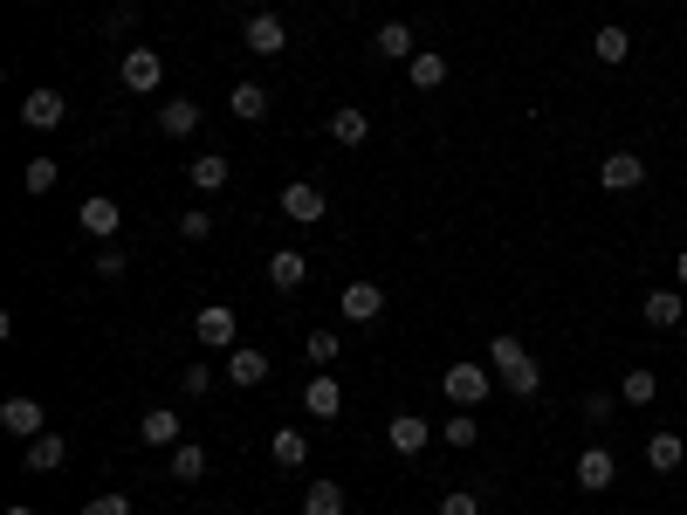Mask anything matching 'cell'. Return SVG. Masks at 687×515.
<instances>
[{"label":"cell","instance_id":"cell-1","mask_svg":"<svg viewBox=\"0 0 687 515\" xmlns=\"http://www.w3.org/2000/svg\"><path fill=\"white\" fill-rule=\"evenodd\" d=\"M489 372L516 392V399H537V392H543V372H537V358H530V350H522V337H495L489 344Z\"/></svg>","mask_w":687,"mask_h":515},{"label":"cell","instance_id":"cell-2","mask_svg":"<svg viewBox=\"0 0 687 515\" xmlns=\"http://www.w3.org/2000/svg\"><path fill=\"white\" fill-rule=\"evenodd\" d=\"M440 392H448V406H454V413H481V406H489V392H495V378L481 372L474 358H461V365L440 372Z\"/></svg>","mask_w":687,"mask_h":515},{"label":"cell","instance_id":"cell-3","mask_svg":"<svg viewBox=\"0 0 687 515\" xmlns=\"http://www.w3.org/2000/svg\"><path fill=\"white\" fill-rule=\"evenodd\" d=\"M117 76H125L131 97H158V83H166V56H158L151 42H131L125 62H117Z\"/></svg>","mask_w":687,"mask_h":515},{"label":"cell","instance_id":"cell-4","mask_svg":"<svg viewBox=\"0 0 687 515\" xmlns=\"http://www.w3.org/2000/svg\"><path fill=\"white\" fill-rule=\"evenodd\" d=\"M76 227H84L90 241H117V227H125V207H117L110 192H90V200L76 207Z\"/></svg>","mask_w":687,"mask_h":515},{"label":"cell","instance_id":"cell-5","mask_svg":"<svg viewBox=\"0 0 687 515\" xmlns=\"http://www.w3.org/2000/svg\"><path fill=\"white\" fill-rule=\"evenodd\" d=\"M193 330H199V344H207V350H234V344H241V316H234L227 303H207V309L193 316Z\"/></svg>","mask_w":687,"mask_h":515},{"label":"cell","instance_id":"cell-6","mask_svg":"<svg viewBox=\"0 0 687 515\" xmlns=\"http://www.w3.org/2000/svg\"><path fill=\"white\" fill-rule=\"evenodd\" d=\"M571 474H578V488H585V495H605V488H612V482H619V454L591 440V447L578 454V467H571Z\"/></svg>","mask_w":687,"mask_h":515},{"label":"cell","instance_id":"cell-7","mask_svg":"<svg viewBox=\"0 0 687 515\" xmlns=\"http://www.w3.org/2000/svg\"><path fill=\"white\" fill-rule=\"evenodd\" d=\"M0 426L28 447V440H42V433H49V413H42V399H21V392H14V399L0 406Z\"/></svg>","mask_w":687,"mask_h":515},{"label":"cell","instance_id":"cell-8","mask_svg":"<svg viewBox=\"0 0 687 515\" xmlns=\"http://www.w3.org/2000/svg\"><path fill=\"white\" fill-rule=\"evenodd\" d=\"M62 117H69V97H62V90H28V97H21V125H28V131H56Z\"/></svg>","mask_w":687,"mask_h":515},{"label":"cell","instance_id":"cell-9","mask_svg":"<svg viewBox=\"0 0 687 515\" xmlns=\"http://www.w3.org/2000/svg\"><path fill=\"white\" fill-rule=\"evenodd\" d=\"M598 186H605V192H632V186H646V158H639V151H605Z\"/></svg>","mask_w":687,"mask_h":515},{"label":"cell","instance_id":"cell-10","mask_svg":"<svg viewBox=\"0 0 687 515\" xmlns=\"http://www.w3.org/2000/svg\"><path fill=\"white\" fill-rule=\"evenodd\" d=\"M282 214H289L296 227H316L323 214H331V200H323L310 179H289V186H282Z\"/></svg>","mask_w":687,"mask_h":515},{"label":"cell","instance_id":"cell-11","mask_svg":"<svg viewBox=\"0 0 687 515\" xmlns=\"http://www.w3.org/2000/svg\"><path fill=\"white\" fill-rule=\"evenodd\" d=\"M241 42H248L255 56H282V49H289V28H282V14H248V28H241Z\"/></svg>","mask_w":687,"mask_h":515},{"label":"cell","instance_id":"cell-12","mask_svg":"<svg viewBox=\"0 0 687 515\" xmlns=\"http://www.w3.org/2000/svg\"><path fill=\"white\" fill-rule=\"evenodd\" d=\"M337 309L351 316V324H379V316H385V289H379V283H344Z\"/></svg>","mask_w":687,"mask_h":515},{"label":"cell","instance_id":"cell-13","mask_svg":"<svg viewBox=\"0 0 687 515\" xmlns=\"http://www.w3.org/2000/svg\"><path fill=\"white\" fill-rule=\"evenodd\" d=\"M268 283H275L282 296H296V289L310 283V255H303V248H275V255H268Z\"/></svg>","mask_w":687,"mask_h":515},{"label":"cell","instance_id":"cell-14","mask_svg":"<svg viewBox=\"0 0 687 515\" xmlns=\"http://www.w3.org/2000/svg\"><path fill=\"white\" fill-rule=\"evenodd\" d=\"M303 413H310V419H337V413H344V385H337L331 372H316V378L303 385Z\"/></svg>","mask_w":687,"mask_h":515},{"label":"cell","instance_id":"cell-15","mask_svg":"<svg viewBox=\"0 0 687 515\" xmlns=\"http://www.w3.org/2000/svg\"><path fill=\"white\" fill-rule=\"evenodd\" d=\"M372 49H379L385 62H413V56H420V34H413L406 21H379V34H372Z\"/></svg>","mask_w":687,"mask_h":515},{"label":"cell","instance_id":"cell-16","mask_svg":"<svg viewBox=\"0 0 687 515\" xmlns=\"http://www.w3.org/2000/svg\"><path fill=\"white\" fill-rule=\"evenodd\" d=\"M385 440H392V454H406V460L426 454V419L420 413H392L385 419Z\"/></svg>","mask_w":687,"mask_h":515},{"label":"cell","instance_id":"cell-17","mask_svg":"<svg viewBox=\"0 0 687 515\" xmlns=\"http://www.w3.org/2000/svg\"><path fill=\"white\" fill-rule=\"evenodd\" d=\"M62 460H69V440H62V433H42V440L21 447V467H28V474H56Z\"/></svg>","mask_w":687,"mask_h":515},{"label":"cell","instance_id":"cell-18","mask_svg":"<svg viewBox=\"0 0 687 515\" xmlns=\"http://www.w3.org/2000/svg\"><path fill=\"white\" fill-rule=\"evenodd\" d=\"M158 131H166V138H193L199 131V103L193 97H166V103H158Z\"/></svg>","mask_w":687,"mask_h":515},{"label":"cell","instance_id":"cell-19","mask_svg":"<svg viewBox=\"0 0 687 515\" xmlns=\"http://www.w3.org/2000/svg\"><path fill=\"white\" fill-rule=\"evenodd\" d=\"M680 460H687L680 433H646V467H654V474H680Z\"/></svg>","mask_w":687,"mask_h":515},{"label":"cell","instance_id":"cell-20","mask_svg":"<svg viewBox=\"0 0 687 515\" xmlns=\"http://www.w3.org/2000/svg\"><path fill=\"white\" fill-rule=\"evenodd\" d=\"M591 56H598L605 69H619V62L632 56V34H626L619 21H605V28H591Z\"/></svg>","mask_w":687,"mask_h":515},{"label":"cell","instance_id":"cell-21","mask_svg":"<svg viewBox=\"0 0 687 515\" xmlns=\"http://www.w3.org/2000/svg\"><path fill=\"white\" fill-rule=\"evenodd\" d=\"M186 179H193L199 192H220V186L234 179V166H227V151H199L193 166H186Z\"/></svg>","mask_w":687,"mask_h":515},{"label":"cell","instance_id":"cell-22","mask_svg":"<svg viewBox=\"0 0 687 515\" xmlns=\"http://www.w3.org/2000/svg\"><path fill=\"white\" fill-rule=\"evenodd\" d=\"M227 385H268V358L248 350V344H234L227 350Z\"/></svg>","mask_w":687,"mask_h":515},{"label":"cell","instance_id":"cell-23","mask_svg":"<svg viewBox=\"0 0 687 515\" xmlns=\"http://www.w3.org/2000/svg\"><path fill=\"white\" fill-rule=\"evenodd\" d=\"M680 316H687V296H680V289H646V324H654V330H674Z\"/></svg>","mask_w":687,"mask_h":515},{"label":"cell","instance_id":"cell-24","mask_svg":"<svg viewBox=\"0 0 687 515\" xmlns=\"http://www.w3.org/2000/svg\"><path fill=\"white\" fill-rule=\"evenodd\" d=\"M138 440H145V447H179V413H173V406H151L145 426H138Z\"/></svg>","mask_w":687,"mask_h":515},{"label":"cell","instance_id":"cell-25","mask_svg":"<svg viewBox=\"0 0 687 515\" xmlns=\"http://www.w3.org/2000/svg\"><path fill=\"white\" fill-rule=\"evenodd\" d=\"M227 110L241 117V125H262V117H268V90H262V83H234V90H227Z\"/></svg>","mask_w":687,"mask_h":515},{"label":"cell","instance_id":"cell-26","mask_svg":"<svg viewBox=\"0 0 687 515\" xmlns=\"http://www.w3.org/2000/svg\"><path fill=\"white\" fill-rule=\"evenodd\" d=\"M406 76H413V90H440V83H448V56H440V49H420V56L406 62Z\"/></svg>","mask_w":687,"mask_h":515},{"label":"cell","instance_id":"cell-27","mask_svg":"<svg viewBox=\"0 0 687 515\" xmlns=\"http://www.w3.org/2000/svg\"><path fill=\"white\" fill-rule=\"evenodd\" d=\"M331 138H337V145H365V138H372V117H365V110H351V103H344V110H331Z\"/></svg>","mask_w":687,"mask_h":515},{"label":"cell","instance_id":"cell-28","mask_svg":"<svg viewBox=\"0 0 687 515\" xmlns=\"http://www.w3.org/2000/svg\"><path fill=\"white\" fill-rule=\"evenodd\" d=\"M268 454H275V467H303V460H310V433H296V426H282L275 440H268Z\"/></svg>","mask_w":687,"mask_h":515},{"label":"cell","instance_id":"cell-29","mask_svg":"<svg viewBox=\"0 0 687 515\" xmlns=\"http://www.w3.org/2000/svg\"><path fill=\"white\" fill-rule=\"evenodd\" d=\"M619 399H626V406H654V399H660V372H626V378H619Z\"/></svg>","mask_w":687,"mask_h":515},{"label":"cell","instance_id":"cell-30","mask_svg":"<svg viewBox=\"0 0 687 515\" xmlns=\"http://www.w3.org/2000/svg\"><path fill=\"white\" fill-rule=\"evenodd\" d=\"M337 350H344V337H337V330H310V337H303V358H310V372L337 365Z\"/></svg>","mask_w":687,"mask_h":515},{"label":"cell","instance_id":"cell-31","mask_svg":"<svg viewBox=\"0 0 687 515\" xmlns=\"http://www.w3.org/2000/svg\"><path fill=\"white\" fill-rule=\"evenodd\" d=\"M199 474H207V447L179 440V447H173V482H199Z\"/></svg>","mask_w":687,"mask_h":515},{"label":"cell","instance_id":"cell-32","mask_svg":"<svg viewBox=\"0 0 687 515\" xmlns=\"http://www.w3.org/2000/svg\"><path fill=\"white\" fill-rule=\"evenodd\" d=\"M303 515H344V488H337V482H310Z\"/></svg>","mask_w":687,"mask_h":515},{"label":"cell","instance_id":"cell-33","mask_svg":"<svg viewBox=\"0 0 687 515\" xmlns=\"http://www.w3.org/2000/svg\"><path fill=\"white\" fill-rule=\"evenodd\" d=\"M220 378H227V372H214L207 358H199V365H186V372H179V392H186V399H207Z\"/></svg>","mask_w":687,"mask_h":515},{"label":"cell","instance_id":"cell-34","mask_svg":"<svg viewBox=\"0 0 687 515\" xmlns=\"http://www.w3.org/2000/svg\"><path fill=\"white\" fill-rule=\"evenodd\" d=\"M56 179H62V166H56V158H35V166L21 172V186L35 192V200H42V192H56Z\"/></svg>","mask_w":687,"mask_h":515},{"label":"cell","instance_id":"cell-35","mask_svg":"<svg viewBox=\"0 0 687 515\" xmlns=\"http://www.w3.org/2000/svg\"><path fill=\"white\" fill-rule=\"evenodd\" d=\"M440 433H448V447H474V440H481V413H454Z\"/></svg>","mask_w":687,"mask_h":515},{"label":"cell","instance_id":"cell-36","mask_svg":"<svg viewBox=\"0 0 687 515\" xmlns=\"http://www.w3.org/2000/svg\"><path fill=\"white\" fill-rule=\"evenodd\" d=\"M207 234H214V214H207V207H186V214H179V241H207Z\"/></svg>","mask_w":687,"mask_h":515},{"label":"cell","instance_id":"cell-37","mask_svg":"<svg viewBox=\"0 0 687 515\" xmlns=\"http://www.w3.org/2000/svg\"><path fill=\"white\" fill-rule=\"evenodd\" d=\"M619 406H626V399H619V392H605V385H598V392H585V419H591V426H598V419H612Z\"/></svg>","mask_w":687,"mask_h":515},{"label":"cell","instance_id":"cell-38","mask_svg":"<svg viewBox=\"0 0 687 515\" xmlns=\"http://www.w3.org/2000/svg\"><path fill=\"white\" fill-rule=\"evenodd\" d=\"M125 268H131V255H125V248H110V241L97 248V275H104V283H117Z\"/></svg>","mask_w":687,"mask_h":515},{"label":"cell","instance_id":"cell-39","mask_svg":"<svg viewBox=\"0 0 687 515\" xmlns=\"http://www.w3.org/2000/svg\"><path fill=\"white\" fill-rule=\"evenodd\" d=\"M84 515H131V495H90Z\"/></svg>","mask_w":687,"mask_h":515},{"label":"cell","instance_id":"cell-40","mask_svg":"<svg viewBox=\"0 0 687 515\" xmlns=\"http://www.w3.org/2000/svg\"><path fill=\"white\" fill-rule=\"evenodd\" d=\"M440 515H481V495H468V488H454L448 502H440Z\"/></svg>","mask_w":687,"mask_h":515},{"label":"cell","instance_id":"cell-41","mask_svg":"<svg viewBox=\"0 0 687 515\" xmlns=\"http://www.w3.org/2000/svg\"><path fill=\"white\" fill-rule=\"evenodd\" d=\"M674 289H680V296H687V248H680V255H674Z\"/></svg>","mask_w":687,"mask_h":515},{"label":"cell","instance_id":"cell-42","mask_svg":"<svg viewBox=\"0 0 687 515\" xmlns=\"http://www.w3.org/2000/svg\"><path fill=\"white\" fill-rule=\"evenodd\" d=\"M0 515H35V508H28V502H14V508H0Z\"/></svg>","mask_w":687,"mask_h":515},{"label":"cell","instance_id":"cell-43","mask_svg":"<svg viewBox=\"0 0 687 515\" xmlns=\"http://www.w3.org/2000/svg\"><path fill=\"white\" fill-rule=\"evenodd\" d=\"M28 8H49V0H28Z\"/></svg>","mask_w":687,"mask_h":515}]
</instances>
